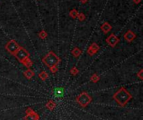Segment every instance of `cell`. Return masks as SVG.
Returning <instances> with one entry per match:
<instances>
[{"label": "cell", "instance_id": "cell-1", "mask_svg": "<svg viewBox=\"0 0 143 120\" xmlns=\"http://www.w3.org/2000/svg\"><path fill=\"white\" fill-rule=\"evenodd\" d=\"M113 98L121 106H125L127 103V102L130 99L132 96L125 88H121L116 94H115Z\"/></svg>", "mask_w": 143, "mask_h": 120}, {"label": "cell", "instance_id": "cell-2", "mask_svg": "<svg viewBox=\"0 0 143 120\" xmlns=\"http://www.w3.org/2000/svg\"><path fill=\"white\" fill-rule=\"evenodd\" d=\"M43 62L46 64L48 67H54V66H56L59 62V58H58V56L54 53L53 52H50L44 58Z\"/></svg>", "mask_w": 143, "mask_h": 120}, {"label": "cell", "instance_id": "cell-3", "mask_svg": "<svg viewBox=\"0 0 143 120\" xmlns=\"http://www.w3.org/2000/svg\"><path fill=\"white\" fill-rule=\"evenodd\" d=\"M76 101L80 103L82 107H86V105H88L91 101V98L89 95H88L86 93H83L81 94L79 97L77 98Z\"/></svg>", "mask_w": 143, "mask_h": 120}, {"label": "cell", "instance_id": "cell-4", "mask_svg": "<svg viewBox=\"0 0 143 120\" xmlns=\"http://www.w3.org/2000/svg\"><path fill=\"white\" fill-rule=\"evenodd\" d=\"M15 56H16L17 59L19 60V62H23L24 60L27 59L29 57V53L27 52V51L23 49V48H19V50L17 51L16 53H15Z\"/></svg>", "mask_w": 143, "mask_h": 120}, {"label": "cell", "instance_id": "cell-5", "mask_svg": "<svg viewBox=\"0 0 143 120\" xmlns=\"http://www.w3.org/2000/svg\"><path fill=\"white\" fill-rule=\"evenodd\" d=\"M19 45L14 40H10L6 45V49L12 54H15V53L17 52L19 49Z\"/></svg>", "mask_w": 143, "mask_h": 120}, {"label": "cell", "instance_id": "cell-6", "mask_svg": "<svg viewBox=\"0 0 143 120\" xmlns=\"http://www.w3.org/2000/svg\"><path fill=\"white\" fill-rule=\"evenodd\" d=\"M107 43L110 45L111 47H115V45L118 43V42H119V39H118V38L116 37L115 35L114 34H111L110 35L109 37L107 38Z\"/></svg>", "mask_w": 143, "mask_h": 120}, {"label": "cell", "instance_id": "cell-7", "mask_svg": "<svg viewBox=\"0 0 143 120\" xmlns=\"http://www.w3.org/2000/svg\"><path fill=\"white\" fill-rule=\"evenodd\" d=\"M99 49H100V48H99L98 45H97L96 43H93L90 47V49H88V53H89L90 55H94L97 52V51L99 50Z\"/></svg>", "mask_w": 143, "mask_h": 120}, {"label": "cell", "instance_id": "cell-8", "mask_svg": "<svg viewBox=\"0 0 143 120\" xmlns=\"http://www.w3.org/2000/svg\"><path fill=\"white\" fill-rule=\"evenodd\" d=\"M135 37H136V34H134L132 31H127L126 34H125V36H124L125 39L128 42L132 41L134 38H135Z\"/></svg>", "mask_w": 143, "mask_h": 120}, {"label": "cell", "instance_id": "cell-9", "mask_svg": "<svg viewBox=\"0 0 143 120\" xmlns=\"http://www.w3.org/2000/svg\"><path fill=\"white\" fill-rule=\"evenodd\" d=\"M101 29H102V31L105 33V34H107L108 32H110L111 31V26L108 23H103L102 26H101Z\"/></svg>", "mask_w": 143, "mask_h": 120}, {"label": "cell", "instance_id": "cell-10", "mask_svg": "<svg viewBox=\"0 0 143 120\" xmlns=\"http://www.w3.org/2000/svg\"><path fill=\"white\" fill-rule=\"evenodd\" d=\"M25 120H38L39 119V116L36 114L35 113H29V115H27L25 118H24Z\"/></svg>", "mask_w": 143, "mask_h": 120}, {"label": "cell", "instance_id": "cell-11", "mask_svg": "<svg viewBox=\"0 0 143 120\" xmlns=\"http://www.w3.org/2000/svg\"><path fill=\"white\" fill-rule=\"evenodd\" d=\"M54 96L57 98H62L64 96V89L63 88H57L54 91Z\"/></svg>", "mask_w": 143, "mask_h": 120}, {"label": "cell", "instance_id": "cell-12", "mask_svg": "<svg viewBox=\"0 0 143 120\" xmlns=\"http://www.w3.org/2000/svg\"><path fill=\"white\" fill-rule=\"evenodd\" d=\"M72 53H73V55H74L75 57H78V56L80 55L81 51L78 48H75V49H73V51H72Z\"/></svg>", "mask_w": 143, "mask_h": 120}, {"label": "cell", "instance_id": "cell-13", "mask_svg": "<svg viewBox=\"0 0 143 120\" xmlns=\"http://www.w3.org/2000/svg\"><path fill=\"white\" fill-rule=\"evenodd\" d=\"M24 74H25V76L28 78V79H31V78L33 76V72L31 71L30 69H28L27 71L24 72Z\"/></svg>", "mask_w": 143, "mask_h": 120}, {"label": "cell", "instance_id": "cell-14", "mask_svg": "<svg viewBox=\"0 0 143 120\" xmlns=\"http://www.w3.org/2000/svg\"><path fill=\"white\" fill-rule=\"evenodd\" d=\"M69 15L73 18V19H75L78 16V11L76 9H72L69 13Z\"/></svg>", "mask_w": 143, "mask_h": 120}, {"label": "cell", "instance_id": "cell-15", "mask_svg": "<svg viewBox=\"0 0 143 120\" xmlns=\"http://www.w3.org/2000/svg\"><path fill=\"white\" fill-rule=\"evenodd\" d=\"M39 77H40L43 80H44L48 77V74L45 73V72H42V73H40V74H39Z\"/></svg>", "mask_w": 143, "mask_h": 120}, {"label": "cell", "instance_id": "cell-16", "mask_svg": "<svg viewBox=\"0 0 143 120\" xmlns=\"http://www.w3.org/2000/svg\"><path fill=\"white\" fill-rule=\"evenodd\" d=\"M78 19H79V20L80 21H83V20H85V19H86V16H85V15L83 14V13H78Z\"/></svg>", "mask_w": 143, "mask_h": 120}, {"label": "cell", "instance_id": "cell-17", "mask_svg": "<svg viewBox=\"0 0 143 120\" xmlns=\"http://www.w3.org/2000/svg\"><path fill=\"white\" fill-rule=\"evenodd\" d=\"M23 63L27 66V67H30V65H31V62H30L29 60V58H27V59L24 60V61H23Z\"/></svg>", "mask_w": 143, "mask_h": 120}, {"label": "cell", "instance_id": "cell-18", "mask_svg": "<svg viewBox=\"0 0 143 120\" xmlns=\"http://www.w3.org/2000/svg\"><path fill=\"white\" fill-rule=\"evenodd\" d=\"M50 70H51V72H52V73H56L57 70H58V68H57L56 66H54V67H51L50 68Z\"/></svg>", "mask_w": 143, "mask_h": 120}, {"label": "cell", "instance_id": "cell-19", "mask_svg": "<svg viewBox=\"0 0 143 120\" xmlns=\"http://www.w3.org/2000/svg\"><path fill=\"white\" fill-rule=\"evenodd\" d=\"M91 79H92V81L93 82H96V81H98V79H99V77L98 76H96V75L95 74L94 75V76L91 78Z\"/></svg>", "mask_w": 143, "mask_h": 120}, {"label": "cell", "instance_id": "cell-20", "mask_svg": "<svg viewBox=\"0 0 143 120\" xmlns=\"http://www.w3.org/2000/svg\"><path fill=\"white\" fill-rule=\"evenodd\" d=\"M40 37L43 38H44L45 37H46V33H45L44 31H42V32L40 33Z\"/></svg>", "mask_w": 143, "mask_h": 120}, {"label": "cell", "instance_id": "cell-21", "mask_svg": "<svg viewBox=\"0 0 143 120\" xmlns=\"http://www.w3.org/2000/svg\"><path fill=\"white\" fill-rule=\"evenodd\" d=\"M71 72H72V73L73 74H75V73H77V69H76V68H73V69L71 70Z\"/></svg>", "mask_w": 143, "mask_h": 120}, {"label": "cell", "instance_id": "cell-22", "mask_svg": "<svg viewBox=\"0 0 143 120\" xmlns=\"http://www.w3.org/2000/svg\"><path fill=\"white\" fill-rule=\"evenodd\" d=\"M134 2H135L136 4H138V3L141 2V0H134Z\"/></svg>", "mask_w": 143, "mask_h": 120}, {"label": "cell", "instance_id": "cell-23", "mask_svg": "<svg viewBox=\"0 0 143 120\" xmlns=\"http://www.w3.org/2000/svg\"><path fill=\"white\" fill-rule=\"evenodd\" d=\"M80 1L82 2V3H86L88 0H80Z\"/></svg>", "mask_w": 143, "mask_h": 120}]
</instances>
